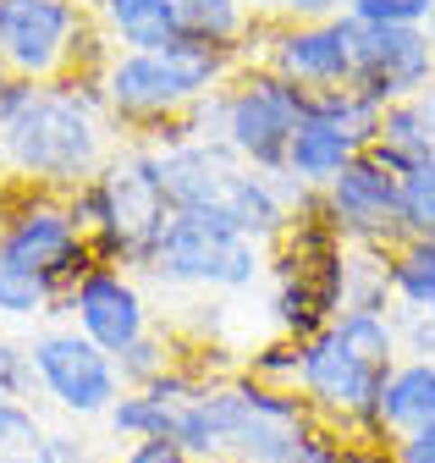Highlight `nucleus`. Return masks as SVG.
<instances>
[{"label":"nucleus","instance_id":"obj_1","mask_svg":"<svg viewBox=\"0 0 435 463\" xmlns=\"http://www.w3.org/2000/svg\"><path fill=\"white\" fill-rule=\"evenodd\" d=\"M127 133L105 105L99 78H12L0 72V177L17 188L72 194L99 177Z\"/></svg>","mask_w":435,"mask_h":463},{"label":"nucleus","instance_id":"obj_2","mask_svg":"<svg viewBox=\"0 0 435 463\" xmlns=\"http://www.w3.org/2000/svg\"><path fill=\"white\" fill-rule=\"evenodd\" d=\"M243 61L232 50H215V44H166V50H116L99 72L105 105H111L116 128L127 133H149V128H166L182 122V116L215 94Z\"/></svg>","mask_w":435,"mask_h":463},{"label":"nucleus","instance_id":"obj_3","mask_svg":"<svg viewBox=\"0 0 435 463\" xmlns=\"http://www.w3.org/2000/svg\"><path fill=\"white\" fill-rule=\"evenodd\" d=\"M67 204L83 221V232L94 238L99 260L138 270L149 243H154V232L171 221V199H166V183H160L154 144L127 133L116 144V155L105 160V171L88 177L83 188H72Z\"/></svg>","mask_w":435,"mask_h":463},{"label":"nucleus","instance_id":"obj_4","mask_svg":"<svg viewBox=\"0 0 435 463\" xmlns=\"http://www.w3.org/2000/svg\"><path fill=\"white\" fill-rule=\"evenodd\" d=\"M303 116H309V89L287 83L264 61H243L215 94H204L182 122L204 138H221L237 160H248L259 171H282L287 144H292Z\"/></svg>","mask_w":435,"mask_h":463},{"label":"nucleus","instance_id":"obj_5","mask_svg":"<svg viewBox=\"0 0 435 463\" xmlns=\"http://www.w3.org/2000/svg\"><path fill=\"white\" fill-rule=\"evenodd\" d=\"M138 276H149L166 293H248L254 281L270 276V249L215 215L171 210V221L154 232Z\"/></svg>","mask_w":435,"mask_h":463},{"label":"nucleus","instance_id":"obj_6","mask_svg":"<svg viewBox=\"0 0 435 463\" xmlns=\"http://www.w3.org/2000/svg\"><path fill=\"white\" fill-rule=\"evenodd\" d=\"M116 55L111 33L78 0H0V72L12 78H99Z\"/></svg>","mask_w":435,"mask_h":463},{"label":"nucleus","instance_id":"obj_7","mask_svg":"<svg viewBox=\"0 0 435 463\" xmlns=\"http://www.w3.org/2000/svg\"><path fill=\"white\" fill-rule=\"evenodd\" d=\"M0 260L39 270L67 293L88 265H99V249L83 232V221L72 215L67 194L6 183L0 188Z\"/></svg>","mask_w":435,"mask_h":463},{"label":"nucleus","instance_id":"obj_8","mask_svg":"<svg viewBox=\"0 0 435 463\" xmlns=\"http://www.w3.org/2000/svg\"><path fill=\"white\" fill-rule=\"evenodd\" d=\"M386 375L392 370L364 364L331 331H314L298 342V392L314 409V420L342 436H375V397L386 386Z\"/></svg>","mask_w":435,"mask_h":463},{"label":"nucleus","instance_id":"obj_9","mask_svg":"<svg viewBox=\"0 0 435 463\" xmlns=\"http://www.w3.org/2000/svg\"><path fill=\"white\" fill-rule=\"evenodd\" d=\"M28 354L39 370V397L56 402L67 420H105V409L122 397L116 359L78 326H39L28 336Z\"/></svg>","mask_w":435,"mask_h":463},{"label":"nucleus","instance_id":"obj_10","mask_svg":"<svg viewBox=\"0 0 435 463\" xmlns=\"http://www.w3.org/2000/svg\"><path fill=\"white\" fill-rule=\"evenodd\" d=\"M435 83V50L424 23H358L353 33V89L380 110L419 99Z\"/></svg>","mask_w":435,"mask_h":463},{"label":"nucleus","instance_id":"obj_11","mask_svg":"<svg viewBox=\"0 0 435 463\" xmlns=\"http://www.w3.org/2000/svg\"><path fill=\"white\" fill-rule=\"evenodd\" d=\"M353 33L358 17H314V23H264L259 61L298 89H347L353 83Z\"/></svg>","mask_w":435,"mask_h":463},{"label":"nucleus","instance_id":"obj_12","mask_svg":"<svg viewBox=\"0 0 435 463\" xmlns=\"http://www.w3.org/2000/svg\"><path fill=\"white\" fill-rule=\"evenodd\" d=\"M319 215L347 243H397L403 238V177L364 149L319 188Z\"/></svg>","mask_w":435,"mask_h":463},{"label":"nucleus","instance_id":"obj_13","mask_svg":"<svg viewBox=\"0 0 435 463\" xmlns=\"http://www.w3.org/2000/svg\"><path fill=\"white\" fill-rule=\"evenodd\" d=\"M61 315L88 336L99 342L105 354H122V347H133L154 320H149V298H143V287L133 281L127 265H111V260H99L88 265L72 287H67V298H61Z\"/></svg>","mask_w":435,"mask_h":463},{"label":"nucleus","instance_id":"obj_14","mask_svg":"<svg viewBox=\"0 0 435 463\" xmlns=\"http://www.w3.org/2000/svg\"><path fill=\"white\" fill-rule=\"evenodd\" d=\"M209 375L204 370H188V364H171L166 375H154L143 386H122V397L105 409V430H111L116 441H160L177 430V414L182 402L204 386Z\"/></svg>","mask_w":435,"mask_h":463},{"label":"nucleus","instance_id":"obj_15","mask_svg":"<svg viewBox=\"0 0 435 463\" xmlns=\"http://www.w3.org/2000/svg\"><path fill=\"white\" fill-rule=\"evenodd\" d=\"M364 149H369V144H364L358 133H347L342 122H331V116L309 110L303 122H298V133H292V144H287L282 171H287L292 183H303V188H325V183H331L347 160H358Z\"/></svg>","mask_w":435,"mask_h":463},{"label":"nucleus","instance_id":"obj_16","mask_svg":"<svg viewBox=\"0 0 435 463\" xmlns=\"http://www.w3.org/2000/svg\"><path fill=\"white\" fill-rule=\"evenodd\" d=\"M435 420V359H397L375 397V436L397 441Z\"/></svg>","mask_w":435,"mask_h":463},{"label":"nucleus","instance_id":"obj_17","mask_svg":"<svg viewBox=\"0 0 435 463\" xmlns=\"http://www.w3.org/2000/svg\"><path fill=\"white\" fill-rule=\"evenodd\" d=\"M177 17H182V39L232 50L237 61H259L264 23L243 6V0H177Z\"/></svg>","mask_w":435,"mask_h":463},{"label":"nucleus","instance_id":"obj_18","mask_svg":"<svg viewBox=\"0 0 435 463\" xmlns=\"http://www.w3.org/2000/svg\"><path fill=\"white\" fill-rule=\"evenodd\" d=\"M94 17H99L105 33H111L116 50H166V44H182L177 0H105Z\"/></svg>","mask_w":435,"mask_h":463},{"label":"nucleus","instance_id":"obj_19","mask_svg":"<svg viewBox=\"0 0 435 463\" xmlns=\"http://www.w3.org/2000/svg\"><path fill=\"white\" fill-rule=\"evenodd\" d=\"M369 155L386 160L397 177H408V171H419L424 160H435V138H430V122H424L419 99H403V105L380 110V128H375Z\"/></svg>","mask_w":435,"mask_h":463},{"label":"nucleus","instance_id":"obj_20","mask_svg":"<svg viewBox=\"0 0 435 463\" xmlns=\"http://www.w3.org/2000/svg\"><path fill=\"white\" fill-rule=\"evenodd\" d=\"M392 309L435 320V238H397L392 243Z\"/></svg>","mask_w":435,"mask_h":463},{"label":"nucleus","instance_id":"obj_21","mask_svg":"<svg viewBox=\"0 0 435 463\" xmlns=\"http://www.w3.org/2000/svg\"><path fill=\"white\" fill-rule=\"evenodd\" d=\"M392 243L342 249V309H392Z\"/></svg>","mask_w":435,"mask_h":463},{"label":"nucleus","instance_id":"obj_22","mask_svg":"<svg viewBox=\"0 0 435 463\" xmlns=\"http://www.w3.org/2000/svg\"><path fill=\"white\" fill-rule=\"evenodd\" d=\"M61 287L39 276V270H23L12 260H0V320H12V326H39L50 315H61Z\"/></svg>","mask_w":435,"mask_h":463},{"label":"nucleus","instance_id":"obj_23","mask_svg":"<svg viewBox=\"0 0 435 463\" xmlns=\"http://www.w3.org/2000/svg\"><path fill=\"white\" fill-rule=\"evenodd\" d=\"M171 364H182L177 359V342L166 336V331H143L133 347H122L116 354V375H122V386H143V381H154V375H166Z\"/></svg>","mask_w":435,"mask_h":463},{"label":"nucleus","instance_id":"obj_24","mask_svg":"<svg viewBox=\"0 0 435 463\" xmlns=\"http://www.w3.org/2000/svg\"><path fill=\"white\" fill-rule=\"evenodd\" d=\"M403 238H435V160L403 177Z\"/></svg>","mask_w":435,"mask_h":463},{"label":"nucleus","instance_id":"obj_25","mask_svg":"<svg viewBox=\"0 0 435 463\" xmlns=\"http://www.w3.org/2000/svg\"><path fill=\"white\" fill-rule=\"evenodd\" d=\"M0 392L39 402V370H33V354L23 336H0Z\"/></svg>","mask_w":435,"mask_h":463},{"label":"nucleus","instance_id":"obj_26","mask_svg":"<svg viewBox=\"0 0 435 463\" xmlns=\"http://www.w3.org/2000/svg\"><path fill=\"white\" fill-rule=\"evenodd\" d=\"M248 375L264 381V386H292V392H298V342L282 336V342L259 347V354L248 359Z\"/></svg>","mask_w":435,"mask_h":463},{"label":"nucleus","instance_id":"obj_27","mask_svg":"<svg viewBox=\"0 0 435 463\" xmlns=\"http://www.w3.org/2000/svg\"><path fill=\"white\" fill-rule=\"evenodd\" d=\"M347 452H353V436H342L331 425H314L282 463H347Z\"/></svg>","mask_w":435,"mask_h":463},{"label":"nucleus","instance_id":"obj_28","mask_svg":"<svg viewBox=\"0 0 435 463\" xmlns=\"http://www.w3.org/2000/svg\"><path fill=\"white\" fill-rule=\"evenodd\" d=\"M33 458H39V463H99L94 441H83V436H72V430H50V425H44V436L33 441Z\"/></svg>","mask_w":435,"mask_h":463},{"label":"nucleus","instance_id":"obj_29","mask_svg":"<svg viewBox=\"0 0 435 463\" xmlns=\"http://www.w3.org/2000/svg\"><path fill=\"white\" fill-rule=\"evenodd\" d=\"M435 0H353V12L358 23H424L430 17Z\"/></svg>","mask_w":435,"mask_h":463},{"label":"nucleus","instance_id":"obj_30","mask_svg":"<svg viewBox=\"0 0 435 463\" xmlns=\"http://www.w3.org/2000/svg\"><path fill=\"white\" fill-rule=\"evenodd\" d=\"M111 463H193L171 436H160V441H133L122 458H111Z\"/></svg>","mask_w":435,"mask_h":463},{"label":"nucleus","instance_id":"obj_31","mask_svg":"<svg viewBox=\"0 0 435 463\" xmlns=\"http://www.w3.org/2000/svg\"><path fill=\"white\" fill-rule=\"evenodd\" d=\"M392 458L397 463H435V420L419 425V430H408V436H397L392 441Z\"/></svg>","mask_w":435,"mask_h":463},{"label":"nucleus","instance_id":"obj_32","mask_svg":"<svg viewBox=\"0 0 435 463\" xmlns=\"http://www.w3.org/2000/svg\"><path fill=\"white\" fill-rule=\"evenodd\" d=\"M419 110H424V122H430V138H435V83L419 94Z\"/></svg>","mask_w":435,"mask_h":463},{"label":"nucleus","instance_id":"obj_33","mask_svg":"<svg viewBox=\"0 0 435 463\" xmlns=\"http://www.w3.org/2000/svg\"><path fill=\"white\" fill-rule=\"evenodd\" d=\"M0 463H39V458H33V447H28V452H0Z\"/></svg>","mask_w":435,"mask_h":463},{"label":"nucleus","instance_id":"obj_34","mask_svg":"<svg viewBox=\"0 0 435 463\" xmlns=\"http://www.w3.org/2000/svg\"><path fill=\"white\" fill-rule=\"evenodd\" d=\"M424 33H430V50H435V6H430V17H424Z\"/></svg>","mask_w":435,"mask_h":463},{"label":"nucleus","instance_id":"obj_35","mask_svg":"<svg viewBox=\"0 0 435 463\" xmlns=\"http://www.w3.org/2000/svg\"><path fill=\"white\" fill-rule=\"evenodd\" d=\"M78 6H88V12H99V6H105V0H78Z\"/></svg>","mask_w":435,"mask_h":463},{"label":"nucleus","instance_id":"obj_36","mask_svg":"<svg viewBox=\"0 0 435 463\" xmlns=\"http://www.w3.org/2000/svg\"><path fill=\"white\" fill-rule=\"evenodd\" d=\"M0 336H6V320H0Z\"/></svg>","mask_w":435,"mask_h":463}]
</instances>
